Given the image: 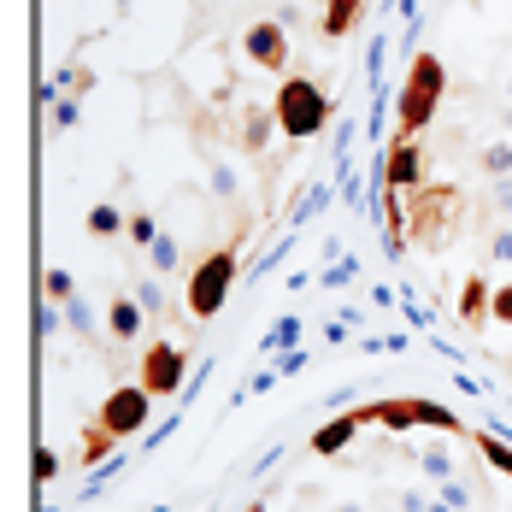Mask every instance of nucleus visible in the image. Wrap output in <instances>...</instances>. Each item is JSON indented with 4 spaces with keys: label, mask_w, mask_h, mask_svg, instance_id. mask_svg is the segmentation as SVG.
I'll use <instances>...</instances> for the list:
<instances>
[{
    "label": "nucleus",
    "mask_w": 512,
    "mask_h": 512,
    "mask_svg": "<svg viewBox=\"0 0 512 512\" xmlns=\"http://www.w3.org/2000/svg\"><path fill=\"white\" fill-rule=\"evenodd\" d=\"M254 230V212H236V230L218 242V248H206L195 265H189V283H183V312L195 318V324H212L224 301H230V283H236V265H242V236Z\"/></svg>",
    "instance_id": "obj_1"
},
{
    "label": "nucleus",
    "mask_w": 512,
    "mask_h": 512,
    "mask_svg": "<svg viewBox=\"0 0 512 512\" xmlns=\"http://www.w3.org/2000/svg\"><path fill=\"white\" fill-rule=\"evenodd\" d=\"M271 106H277V130H283V142H312V136L330 124V112H336L330 89H324L318 77H307V71H289V77L277 83Z\"/></svg>",
    "instance_id": "obj_2"
},
{
    "label": "nucleus",
    "mask_w": 512,
    "mask_h": 512,
    "mask_svg": "<svg viewBox=\"0 0 512 512\" xmlns=\"http://www.w3.org/2000/svg\"><path fill=\"white\" fill-rule=\"evenodd\" d=\"M448 95V65L436 59V53H412L407 65V83H401V106H395V136H424L430 130V118H436V106Z\"/></svg>",
    "instance_id": "obj_3"
},
{
    "label": "nucleus",
    "mask_w": 512,
    "mask_h": 512,
    "mask_svg": "<svg viewBox=\"0 0 512 512\" xmlns=\"http://www.w3.org/2000/svg\"><path fill=\"white\" fill-rule=\"evenodd\" d=\"M365 424H383V430H412V424H424V430H436V436H471V424H465L454 407H442V401H424V395H383V401H365Z\"/></svg>",
    "instance_id": "obj_4"
},
{
    "label": "nucleus",
    "mask_w": 512,
    "mask_h": 512,
    "mask_svg": "<svg viewBox=\"0 0 512 512\" xmlns=\"http://www.w3.org/2000/svg\"><path fill=\"white\" fill-rule=\"evenodd\" d=\"M183 377H189V348H183V342H165V336H159V342H148L142 359H136V383H142L154 401L177 395Z\"/></svg>",
    "instance_id": "obj_5"
},
{
    "label": "nucleus",
    "mask_w": 512,
    "mask_h": 512,
    "mask_svg": "<svg viewBox=\"0 0 512 512\" xmlns=\"http://www.w3.org/2000/svg\"><path fill=\"white\" fill-rule=\"evenodd\" d=\"M95 418H101L118 442H130V436H142V430H148V418H154V395H148L142 383H112V389H106V401L95 407Z\"/></svg>",
    "instance_id": "obj_6"
},
{
    "label": "nucleus",
    "mask_w": 512,
    "mask_h": 512,
    "mask_svg": "<svg viewBox=\"0 0 512 512\" xmlns=\"http://www.w3.org/2000/svg\"><path fill=\"white\" fill-rule=\"evenodd\" d=\"M242 59L254 71H271V77H289V24L283 18H254L242 30Z\"/></svg>",
    "instance_id": "obj_7"
},
{
    "label": "nucleus",
    "mask_w": 512,
    "mask_h": 512,
    "mask_svg": "<svg viewBox=\"0 0 512 512\" xmlns=\"http://www.w3.org/2000/svg\"><path fill=\"white\" fill-rule=\"evenodd\" d=\"M454 212H460V195H454L448 183H424V189H412L407 236H418V242H442V224L454 230Z\"/></svg>",
    "instance_id": "obj_8"
},
{
    "label": "nucleus",
    "mask_w": 512,
    "mask_h": 512,
    "mask_svg": "<svg viewBox=\"0 0 512 512\" xmlns=\"http://www.w3.org/2000/svg\"><path fill=\"white\" fill-rule=\"evenodd\" d=\"M271 136H283V130H277V106L248 101L236 112V154L242 159H265L271 154Z\"/></svg>",
    "instance_id": "obj_9"
},
{
    "label": "nucleus",
    "mask_w": 512,
    "mask_h": 512,
    "mask_svg": "<svg viewBox=\"0 0 512 512\" xmlns=\"http://www.w3.org/2000/svg\"><path fill=\"white\" fill-rule=\"evenodd\" d=\"M383 189H395V195L424 189V154H418L412 136H395L389 142V154H383Z\"/></svg>",
    "instance_id": "obj_10"
},
{
    "label": "nucleus",
    "mask_w": 512,
    "mask_h": 512,
    "mask_svg": "<svg viewBox=\"0 0 512 512\" xmlns=\"http://www.w3.org/2000/svg\"><path fill=\"white\" fill-rule=\"evenodd\" d=\"M359 430H365V412H359V407H342L330 424H318V430H312L307 448L318 454V460H336V454H348V448H354Z\"/></svg>",
    "instance_id": "obj_11"
},
{
    "label": "nucleus",
    "mask_w": 512,
    "mask_h": 512,
    "mask_svg": "<svg viewBox=\"0 0 512 512\" xmlns=\"http://www.w3.org/2000/svg\"><path fill=\"white\" fill-rule=\"evenodd\" d=\"M142 324H148V312H142V301H136V289H112V301H106V336L118 342V348H130L136 336H142Z\"/></svg>",
    "instance_id": "obj_12"
},
{
    "label": "nucleus",
    "mask_w": 512,
    "mask_h": 512,
    "mask_svg": "<svg viewBox=\"0 0 512 512\" xmlns=\"http://www.w3.org/2000/svg\"><path fill=\"white\" fill-rule=\"evenodd\" d=\"M489 318H495V283H489L483 271H471L465 289H460V324L465 330H483Z\"/></svg>",
    "instance_id": "obj_13"
},
{
    "label": "nucleus",
    "mask_w": 512,
    "mask_h": 512,
    "mask_svg": "<svg viewBox=\"0 0 512 512\" xmlns=\"http://www.w3.org/2000/svg\"><path fill=\"white\" fill-rule=\"evenodd\" d=\"M359 18H365V0H324V18H318V36L324 42H342V36H354Z\"/></svg>",
    "instance_id": "obj_14"
},
{
    "label": "nucleus",
    "mask_w": 512,
    "mask_h": 512,
    "mask_svg": "<svg viewBox=\"0 0 512 512\" xmlns=\"http://www.w3.org/2000/svg\"><path fill=\"white\" fill-rule=\"evenodd\" d=\"M206 177H212V201H224V206H236V195H242V183H236V165L218 154V148H206Z\"/></svg>",
    "instance_id": "obj_15"
},
{
    "label": "nucleus",
    "mask_w": 512,
    "mask_h": 512,
    "mask_svg": "<svg viewBox=\"0 0 512 512\" xmlns=\"http://www.w3.org/2000/svg\"><path fill=\"white\" fill-rule=\"evenodd\" d=\"M65 324H71V336H77V342H83V348H101V324H95V307H89V301H83V295H71V301H65Z\"/></svg>",
    "instance_id": "obj_16"
},
{
    "label": "nucleus",
    "mask_w": 512,
    "mask_h": 512,
    "mask_svg": "<svg viewBox=\"0 0 512 512\" xmlns=\"http://www.w3.org/2000/svg\"><path fill=\"white\" fill-rule=\"evenodd\" d=\"M418 471H424V483H430V489H442V483H454V477H460V460H454V448H442V442H436V448H424V454H418Z\"/></svg>",
    "instance_id": "obj_17"
},
{
    "label": "nucleus",
    "mask_w": 512,
    "mask_h": 512,
    "mask_svg": "<svg viewBox=\"0 0 512 512\" xmlns=\"http://www.w3.org/2000/svg\"><path fill=\"white\" fill-rule=\"evenodd\" d=\"M465 442H471V448L483 454V465H489V471H501V477H512V442H501L495 430H471Z\"/></svg>",
    "instance_id": "obj_18"
},
{
    "label": "nucleus",
    "mask_w": 512,
    "mask_h": 512,
    "mask_svg": "<svg viewBox=\"0 0 512 512\" xmlns=\"http://www.w3.org/2000/svg\"><path fill=\"white\" fill-rule=\"evenodd\" d=\"M112 448H118V436L106 430L101 418H89V424H83V448H77V465H101Z\"/></svg>",
    "instance_id": "obj_19"
},
{
    "label": "nucleus",
    "mask_w": 512,
    "mask_h": 512,
    "mask_svg": "<svg viewBox=\"0 0 512 512\" xmlns=\"http://www.w3.org/2000/svg\"><path fill=\"white\" fill-rule=\"evenodd\" d=\"M124 224H130V212H118V201H95V206H89V236L112 242Z\"/></svg>",
    "instance_id": "obj_20"
},
{
    "label": "nucleus",
    "mask_w": 512,
    "mask_h": 512,
    "mask_svg": "<svg viewBox=\"0 0 512 512\" xmlns=\"http://www.w3.org/2000/svg\"><path fill=\"white\" fill-rule=\"evenodd\" d=\"M477 171H483V177H512V142H501V136L483 142V148H477Z\"/></svg>",
    "instance_id": "obj_21"
},
{
    "label": "nucleus",
    "mask_w": 512,
    "mask_h": 512,
    "mask_svg": "<svg viewBox=\"0 0 512 512\" xmlns=\"http://www.w3.org/2000/svg\"><path fill=\"white\" fill-rule=\"evenodd\" d=\"M124 236H130V248H142V254H148V248L159 242V218L148 212V206H136V212H130V224H124Z\"/></svg>",
    "instance_id": "obj_22"
},
{
    "label": "nucleus",
    "mask_w": 512,
    "mask_h": 512,
    "mask_svg": "<svg viewBox=\"0 0 512 512\" xmlns=\"http://www.w3.org/2000/svg\"><path fill=\"white\" fill-rule=\"evenodd\" d=\"M130 289H136V301H142V312H148V324H165V318H171V301H165V289H159V283L136 277Z\"/></svg>",
    "instance_id": "obj_23"
},
{
    "label": "nucleus",
    "mask_w": 512,
    "mask_h": 512,
    "mask_svg": "<svg viewBox=\"0 0 512 512\" xmlns=\"http://www.w3.org/2000/svg\"><path fill=\"white\" fill-rule=\"evenodd\" d=\"M148 265H154L159 277H165V271H177V265H183V242L159 230V242H154V248H148Z\"/></svg>",
    "instance_id": "obj_24"
},
{
    "label": "nucleus",
    "mask_w": 512,
    "mask_h": 512,
    "mask_svg": "<svg viewBox=\"0 0 512 512\" xmlns=\"http://www.w3.org/2000/svg\"><path fill=\"white\" fill-rule=\"evenodd\" d=\"M42 295H48V301H59V307H65V301L77 295V277H71L65 265H48V271H42Z\"/></svg>",
    "instance_id": "obj_25"
},
{
    "label": "nucleus",
    "mask_w": 512,
    "mask_h": 512,
    "mask_svg": "<svg viewBox=\"0 0 512 512\" xmlns=\"http://www.w3.org/2000/svg\"><path fill=\"white\" fill-rule=\"evenodd\" d=\"M483 254H489V265H512V224L489 236V248H483Z\"/></svg>",
    "instance_id": "obj_26"
},
{
    "label": "nucleus",
    "mask_w": 512,
    "mask_h": 512,
    "mask_svg": "<svg viewBox=\"0 0 512 512\" xmlns=\"http://www.w3.org/2000/svg\"><path fill=\"white\" fill-rule=\"evenodd\" d=\"M436 495H442V501H448V507H454V512H471V489H465L460 477H454V483H442Z\"/></svg>",
    "instance_id": "obj_27"
},
{
    "label": "nucleus",
    "mask_w": 512,
    "mask_h": 512,
    "mask_svg": "<svg viewBox=\"0 0 512 512\" xmlns=\"http://www.w3.org/2000/svg\"><path fill=\"white\" fill-rule=\"evenodd\" d=\"M489 206L495 212H512V177H489Z\"/></svg>",
    "instance_id": "obj_28"
},
{
    "label": "nucleus",
    "mask_w": 512,
    "mask_h": 512,
    "mask_svg": "<svg viewBox=\"0 0 512 512\" xmlns=\"http://www.w3.org/2000/svg\"><path fill=\"white\" fill-rule=\"evenodd\" d=\"M36 477H42V483H53V477H59V454H53L48 442L36 448Z\"/></svg>",
    "instance_id": "obj_29"
},
{
    "label": "nucleus",
    "mask_w": 512,
    "mask_h": 512,
    "mask_svg": "<svg viewBox=\"0 0 512 512\" xmlns=\"http://www.w3.org/2000/svg\"><path fill=\"white\" fill-rule=\"evenodd\" d=\"M495 324H507V330H512V283L495 289Z\"/></svg>",
    "instance_id": "obj_30"
},
{
    "label": "nucleus",
    "mask_w": 512,
    "mask_h": 512,
    "mask_svg": "<svg viewBox=\"0 0 512 512\" xmlns=\"http://www.w3.org/2000/svg\"><path fill=\"white\" fill-rule=\"evenodd\" d=\"M295 336H301V324H295V318H283V324H277V330H271V342H265V348H289V342H295Z\"/></svg>",
    "instance_id": "obj_31"
},
{
    "label": "nucleus",
    "mask_w": 512,
    "mask_h": 512,
    "mask_svg": "<svg viewBox=\"0 0 512 512\" xmlns=\"http://www.w3.org/2000/svg\"><path fill=\"white\" fill-rule=\"evenodd\" d=\"M401 512H430V495H418V489H412V495H401Z\"/></svg>",
    "instance_id": "obj_32"
},
{
    "label": "nucleus",
    "mask_w": 512,
    "mask_h": 512,
    "mask_svg": "<svg viewBox=\"0 0 512 512\" xmlns=\"http://www.w3.org/2000/svg\"><path fill=\"white\" fill-rule=\"evenodd\" d=\"M430 512H454V507H448V501H442V495H430Z\"/></svg>",
    "instance_id": "obj_33"
},
{
    "label": "nucleus",
    "mask_w": 512,
    "mask_h": 512,
    "mask_svg": "<svg viewBox=\"0 0 512 512\" xmlns=\"http://www.w3.org/2000/svg\"><path fill=\"white\" fill-rule=\"evenodd\" d=\"M336 512H365V507H359V501H342V507H336Z\"/></svg>",
    "instance_id": "obj_34"
},
{
    "label": "nucleus",
    "mask_w": 512,
    "mask_h": 512,
    "mask_svg": "<svg viewBox=\"0 0 512 512\" xmlns=\"http://www.w3.org/2000/svg\"><path fill=\"white\" fill-rule=\"evenodd\" d=\"M507 101H512V77H507Z\"/></svg>",
    "instance_id": "obj_35"
},
{
    "label": "nucleus",
    "mask_w": 512,
    "mask_h": 512,
    "mask_svg": "<svg viewBox=\"0 0 512 512\" xmlns=\"http://www.w3.org/2000/svg\"><path fill=\"white\" fill-rule=\"evenodd\" d=\"M507 512H512V507H507Z\"/></svg>",
    "instance_id": "obj_36"
}]
</instances>
